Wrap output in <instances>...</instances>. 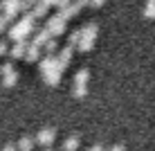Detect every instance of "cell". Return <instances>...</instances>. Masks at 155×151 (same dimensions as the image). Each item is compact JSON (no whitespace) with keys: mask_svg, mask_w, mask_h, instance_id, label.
<instances>
[{"mask_svg":"<svg viewBox=\"0 0 155 151\" xmlns=\"http://www.w3.org/2000/svg\"><path fill=\"white\" fill-rule=\"evenodd\" d=\"M34 29V16L31 14H25V18L20 20L18 25H14L12 32H9V36H12L14 41H23L25 36H27V32Z\"/></svg>","mask_w":155,"mask_h":151,"instance_id":"obj_1","label":"cell"},{"mask_svg":"<svg viewBox=\"0 0 155 151\" xmlns=\"http://www.w3.org/2000/svg\"><path fill=\"white\" fill-rule=\"evenodd\" d=\"M94 39H97V25L94 23H90V25H85V27L81 29V39H79V50L81 52H88V50H92V45H94Z\"/></svg>","mask_w":155,"mask_h":151,"instance_id":"obj_2","label":"cell"},{"mask_svg":"<svg viewBox=\"0 0 155 151\" xmlns=\"http://www.w3.org/2000/svg\"><path fill=\"white\" fill-rule=\"evenodd\" d=\"M45 29L50 32L52 36L63 34V32H65V18H63L61 14H58V16H52V18L47 20V27H45Z\"/></svg>","mask_w":155,"mask_h":151,"instance_id":"obj_3","label":"cell"},{"mask_svg":"<svg viewBox=\"0 0 155 151\" xmlns=\"http://www.w3.org/2000/svg\"><path fill=\"white\" fill-rule=\"evenodd\" d=\"M70 59H72V45H68V47H63V50H61V54H58V59H56V68H58V70L68 68Z\"/></svg>","mask_w":155,"mask_h":151,"instance_id":"obj_4","label":"cell"},{"mask_svg":"<svg viewBox=\"0 0 155 151\" xmlns=\"http://www.w3.org/2000/svg\"><path fill=\"white\" fill-rule=\"evenodd\" d=\"M79 12H81V5H79V2H70L68 7H63V9H61V16L68 20V18H74V16H77Z\"/></svg>","mask_w":155,"mask_h":151,"instance_id":"obj_5","label":"cell"},{"mask_svg":"<svg viewBox=\"0 0 155 151\" xmlns=\"http://www.w3.org/2000/svg\"><path fill=\"white\" fill-rule=\"evenodd\" d=\"M43 79H45L50 86H58V81H61V70L54 68V70H50V72H45L43 74Z\"/></svg>","mask_w":155,"mask_h":151,"instance_id":"obj_6","label":"cell"},{"mask_svg":"<svg viewBox=\"0 0 155 151\" xmlns=\"http://www.w3.org/2000/svg\"><path fill=\"white\" fill-rule=\"evenodd\" d=\"M52 140H54V129H45V131L38 133L36 142H38V144H52Z\"/></svg>","mask_w":155,"mask_h":151,"instance_id":"obj_7","label":"cell"},{"mask_svg":"<svg viewBox=\"0 0 155 151\" xmlns=\"http://www.w3.org/2000/svg\"><path fill=\"white\" fill-rule=\"evenodd\" d=\"M25 43L23 41H16V45L12 47V50H9V54H12V59H20V57H25Z\"/></svg>","mask_w":155,"mask_h":151,"instance_id":"obj_8","label":"cell"},{"mask_svg":"<svg viewBox=\"0 0 155 151\" xmlns=\"http://www.w3.org/2000/svg\"><path fill=\"white\" fill-rule=\"evenodd\" d=\"M56 68V59L54 57H45V59H43V63H41V72L43 74H45V72H50V70H54Z\"/></svg>","mask_w":155,"mask_h":151,"instance_id":"obj_9","label":"cell"},{"mask_svg":"<svg viewBox=\"0 0 155 151\" xmlns=\"http://www.w3.org/2000/svg\"><path fill=\"white\" fill-rule=\"evenodd\" d=\"M38 52H41V47L31 43L29 47H25V59H27V61H36V59H38Z\"/></svg>","mask_w":155,"mask_h":151,"instance_id":"obj_10","label":"cell"},{"mask_svg":"<svg viewBox=\"0 0 155 151\" xmlns=\"http://www.w3.org/2000/svg\"><path fill=\"white\" fill-rule=\"evenodd\" d=\"M50 39H52L50 32H47V29H41L38 34H36V39H34V45H38V47H41V45H45V43L50 41Z\"/></svg>","mask_w":155,"mask_h":151,"instance_id":"obj_11","label":"cell"},{"mask_svg":"<svg viewBox=\"0 0 155 151\" xmlns=\"http://www.w3.org/2000/svg\"><path fill=\"white\" fill-rule=\"evenodd\" d=\"M47 9H50V7H47L43 0H38V2L34 5V12H31V16H34V18H41V16H45V14H47Z\"/></svg>","mask_w":155,"mask_h":151,"instance_id":"obj_12","label":"cell"},{"mask_svg":"<svg viewBox=\"0 0 155 151\" xmlns=\"http://www.w3.org/2000/svg\"><path fill=\"white\" fill-rule=\"evenodd\" d=\"M16 81H18V74H16V70H12V72H5V74H2V84L7 86V88H12Z\"/></svg>","mask_w":155,"mask_h":151,"instance_id":"obj_13","label":"cell"},{"mask_svg":"<svg viewBox=\"0 0 155 151\" xmlns=\"http://www.w3.org/2000/svg\"><path fill=\"white\" fill-rule=\"evenodd\" d=\"M88 77H90V72H88V70H79V72H77V77H74V86H85V84H88Z\"/></svg>","mask_w":155,"mask_h":151,"instance_id":"obj_14","label":"cell"},{"mask_svg":"<svg viewBox=\"0 0 155 151\" xmlns=\"http://www.w3.org/2000/svg\"><path fill=\"white\" fill-rule=\"evenodd\" d=\"M144 16H146V18H155V0H148V2H146Z\"/></svg>","mask_w":155,"mask_h":151,"instance_id":"obj_15","label":"cell"},{"mask_svg":"<svg viewBox=\"0 0 155 151\" xmlns=\"http://www.w3.org/2000/svg\"><path fill=\"white\" fill-rule=\"evenodd\" d=\"M31 147H34V140H31V138H23L18 142V149L20 151H31Z\"/></svg>","mask_w":155,"mask_h":151,"instance_id":"obj_16","label":"cell"},{"mask_svg":"<svg viewBox=\"0 0 155 151\" xmlns=\"http://www.w3.org/2000/svg\"><path fill=\"white\" fill-rule=\"evenodd\" d=\"M77 147H79V140L77 138H70L65 142V151H77Z\"/></svg>","mask_w":155,"mask_h":151,"instance_id":"obj_17","label":"cell"},{"mask_svg":"<svg viewBox=\"0 0 155 151\" xmlns=\"http://www.w3.org/2000/svg\"><path fill=\"white\" fill-rule=\"evenodd\" d=\"M85 93H88V88H85V86H74V90H72L74 97H85Z\"/></svg>","mask_w":155,"mask_h":151,"instance_id":"obj_18","label":"cell"},{"mask_svg":"<svg viewBox=\"0 0 155 151\" xmlns=\"http://www.w3.org/2000/svg\"><path fill=\"white\" fill-rule=\"evenodd\" d=\"M79 39H81V29H79V32H72V34H70V45L74 47V45L79 43Z\"/></svg>","mask_w":155,"mask_h":151,"instance_id":"obj_19","label":"cell"},{"mask_svg":"<svg viewBox=\"0 0 155 151\" xmlns=\"http://www.w3.org/2000/svg\"><path fill=\"white\" fill-rule=\"evenodd\" d=\"M56 47H58V45H56V41H54V39H50V41H47V43H45V50H47V52H50V54H52V52H54V50H56Z\"/></svg>","mask_w":155,"mask_h":151,"instance_id":"obj_20","label":"cell"},{"mask_svg":"<svg viewBox=\"0 0 155 151\" xmlns=\"http://www.w3.org/2000/svg\"><path fill=\"white\" fill-rule=\"evenodd\" d=\"M36 2H38V0H25V2H23V9H29V7H34Z\"/></svg>","mask_w":155,"mask_h":151,"instance_id":"obj_21","label":"cell"},{"mask_svg":"<svg viewBox=\"0 0 155 151\" xmlns=\"http://www.w3.org/2000/svg\"><path fill=\"white\" fill-rule=\"evenodd\" d=\"M70 2H72V0H56V2H54V5H58V7H61V9H63V7H68V5H70Z\"/></svg>","mask_w":155,"mask_h":151,"instance_id":"obj_22","label":"cell"},{"mask_svg":"<svg viewBox=\"0 0 155 151\" xmlns=\"http://www.w3.org/2000/svg\"><path fill=\"white\" fill-rule=\"evenodd\" d=\"M0 70H2V74H5V72H12V70H14V66H12V63H5V66L0 68Z\"/></svg>","mask_w":155,"mask_h":151,"instance_id":"obj_23","label":"cell"},{"mask_svg":"<svg viewBox=\"0 0 155 151\" xmlns=\"http://www.w3.org/2000/svg\"><path fill=\"white\" fill-rule=\"evenodd\" d=\"M5 27H7V18H5V16L0 14V32H2Z\"/></svg>","mask_w":155,"mask_h":151,"instance_id":"obj_24","label":"cell"},{"mask_svg":"<svg viewBox=\"0 0 155 151\" xmlns=\"http://www.w3.org/2000/svg\"><path fill=\"white\" fill-rule=\"evenodd\" d=\"M90 7H101V5H104V0H90Z\"/></svg>","mask_w":155,"mask_h":151,"instance_id":"obj_25","label":"cell"},{"mask_svg":"<svg viewBox=\"0 0 155 151\" xmlns=\"http://www.w3.org/2000/svg\"><path fill=\"white\" fill-rule=\"evenodd\" d=\"M0 54H7V45L5 43H0Z\"/></svg>","mask_w":155,"mask_h":151,"instance_id":"obj_26","label":"cell"},{"mask_svg":"<svg viewBox=\"0 0 155 151\" xmlns=\"http://www.w3.org/2000/svg\"><path fill=\"white\" fill-rule=\"evenodd\" d=\"M2 151H16V147H14V144H7V147H5Z\"/></svg>","mask_w":155,"mask_h":151,"instance_id":"obj_27","label":"cell"},{"mask_svg":"<svg viewBox=\"0 0 155 151\" xmlns=\"http://www.w3.org/2000/svg\"><path fill=\"white\" fill-rule=\"evenodd\" d=\"M0 12H2V7H0Z\"/></svg>","mask_w":155,"mask_h":151,"instance_id":"obj_28","label":"cell"}]
</instances>
